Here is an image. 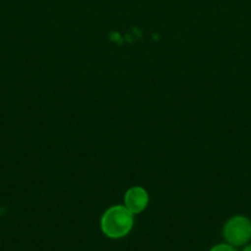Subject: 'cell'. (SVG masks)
I'll use <instances>...</instances> for the list:
<instances>
[{
    "label": "cell",
    "instance_id": "6da1fadb",
    "mask_svg": "<svg viewBox=\"0 0 251 251\" xmlns=\"http://www.w3.org/2000/svg\"><path fill=\"white\" fill-rule=\"evenodd\" d=\"M134 218L126 206H112L101 218V230L111 239H121L132 230Z\"/></svg>",
    "mask_w": 251,
    "mask_h": 251
},
{
    "label": "cell",
    "instance_id": "3957f363",
    "mask_svg": "<svg viewBox=\"0 0 251 251\" xmlns=\"http://www.w3.org/2000/svg\"><path fill=\"white\" fill-rule=\"evenodd\" d=\"M148 202H149L148 193L140 186L130 188L125 195V206L133 215H137V213L144 211L148 206Z\"/></svg>",
    "mask_w": 251,
    "mask_h": 251
},
{
    "label": "cell",
    "instance_id": "5b68a950",
    "mask_svg": "<svg viewBox=\"0 0 251 251\" xmlns=\"http://www.w3.org/2000/svg\"><path fill=\"white\" fill-rule=\"evenodd\" d=\"M243 251H251V245H249V247H246L245 249H244Z\"/></svg>",
    "mask_w": 251,
    "mask_h": 251
},
{
    "label": "cell",
    "instance_id": "277c9868",
    "mask_svg": "<svg viewBox=\"0 0 251 251\" xmlns=\"http://www.w3.org/2000/svg\"><path fill=\"white\" fill-rule=\"evenodd\" d=\"M209 251H236L235 248L230 244H218L212 248Z\"/></svg>",
    "mask_w": 251,
    "mask_h": 251
},
{
    "label": "cell",
    "instance_id": "7a4b0ae2",
    "mask_svg": "<svg viewBox=\"0 0 251 251\" xmlns=\"http://www.w3.org/2000/svg\"><path fill=\"white\" fill-rule=\"evenodd\" d=\"M224 239L233 247H241L251 239V221L244 216H235L225 223Z\"/></svg>",
    "mask_w": 251,
    "mask_h": 251
}]
</instances>
